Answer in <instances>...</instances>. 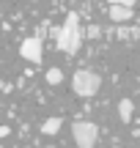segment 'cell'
I'll list each match as a JSON object with an SVG mask.
<instances>
[{
  "instance_id": "6da1fadb",
  "label": "cell",
  "mask_w": 140,
  "mask_h": 148,
  "mask_svg": "<svg viewBox=\"0 0 140 148\" xmlns=\"http://www.w3.org/2000/svg\"><path fill=\"white\" fill-rule=\"evenodd\" d=\"M55 47L63 55H77L82 47V30H80V14L77 11H69L66 14V22L58 27V36H55Z\"/></svg>"
},
{
  "instance_id": "7a4b0ae2",
  "label": "cell",
  "mask_w": 140,
  "mask_h": 148,
  "mask_svg": "<svg viewBox=\"0 0 140 148\" xmlns=\"http://www.w3.org/2000/svg\"><path fill=\"white\" fill-rule=\"evenodd\" d=\"M71 88H74L77 96L88 99V96H96L99 88H102V77L91 69H77L74 77H71Z\"/></svg>"
},
{
  "instance_id": "3957f363",
  "label": "cell",
  "mask_w": 140,
  "mask_h": 148,
  "mask_svg": "<svg viewBox=\"0 0 140 148\" xmlns=\"http://www.w3.org/2000/svg\"><path fill=\"white\" fill-rule=\"evenodd\" d=\"M71 137L77 148H96L99 143V126L93 121H74L71 123Z\"/></svg>"
},
{
  "instance_id": "277c9868",
  "label": "cell",
  "mask_w": 140,
  "mask_h": 148,
  "mask_svg": "<svg viewBox=\"0 0 140 148\" xmlns=\"http://www.w3.org/2000/svg\"><path fill=\"white\" fill-rule=\"evenodd\" d=\"M19 55H22V60H27V63H41V38L38 36L25 38V41L19 44Z\"/></svg>"
},
{
  "instance_id": "5b68a950",
  "label": "cell",
  "mask_w": 140,
  "mask_h": 148,
  "mask_svg": "<svg viewBox=\"0 0 140 148\" xmlns=\"http://www.w3.org/2000/svg\"><path fill=\"white\" fill-rule=\"evenodd\" d=\"M107 14H110V19H113V22H129L135 11H132L129 5H110Z\"/></svg>"
},
{
  "instance_id": "8992f818",
  "label": "cell",
  "mask_w": 140,
  "mask_h": 148,
  "mask_svg": "<svg viewBox=\"0 0 140 148\" xmlns=\"http://www.w3.org/2000/svg\"><path fill=\"white\" fill-rule=\"evenodd\" d=\"M132 112H135L132 99H121V101H118V118H121V123H129V121H132Z\"/></svg>"
},
{
  "instance_id": "52a82bcc",
  "label": "cell",
  "mask_w": 140,
  "mask_h": 148,
  "mask_svg": "<svg viewBox=\"0 0 140 148\" xmlns=\"http://www.w3.org/2000/svg\"><path fill=\"white\" fill-rule=\"evenodd\" d=\"M60 126H63V121H60V118H47V121L41 123V134H58Z\"/></svg>"
},
{
  "instance_id": "ba28073f",
  "label": "cell",
  "mask_w": 140,
  "mask_h": 148,
  "mask_svg": "<svg viewBox=\"0 0 140 148\" xmlns=\"http://www.w3.org/2000/svg\"><path fill=\"white\" fill-rule=\"evenodd\" d=\"M47 82H49V85H60V82H63V71H60L58 66L47 69Z\"/></svg>"
},
{
  "instance_id": "9c48e42d",
  "label": "cell",
  "mask_w": 140,
  "mask_h": 148,
  "mask_svg": "<svg viewBox=\"0 0 140 148\" xmlns=\"http://www.w3.org/2000/svg\"><path fill=\"white\" fill-rule=\"evenodd\" d=\"M102 36V27L99 25H88V38H99Z\"/></svg>"
},
{
  "instance_id": "30bf717a",
  "label": "cell",
  "mask_w": 140,
  "mask_h": 148,
  "mask_svg": "<svg viewBox=\"0 0 140 148\" xmlns=\"http://www.w3.org/2000/svg\"><path fill=\"white\" fill-rule=\"evenodd\" d=\"M107 3H110V5H129V8H132L135 0H107Z\"/></svg>"
},
{
  "instance_id": "8fae6325",
  "label": "cell",
  "mask_w": 140,
  "mask_h": 148,
  "mask_svg": "<svg viewBox=\"0 0 140 148\" xmlns=\"http://www.w3.org/2000/svg\"><path fill=\"white\" fill-rule=\"evenodd\" d=\"M8 132H11L8 126H0V140H3V137H5V134H8Z\"/></svg>"
}]
</instances>
